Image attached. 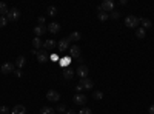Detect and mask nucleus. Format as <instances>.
<instances>
[{
    "label": "nucleus",
    "mask_w": 154,
    "mask_h": 114,
    "mask_svg": "<svg viewBox=\"0 0 154 114\" xmlns=\"http://www.w3.org/2000/svg\"><path fill=\"white\" fill-rule=\"evenodd\" d=\"M93 88V80L91 79H80V82L77 83V86H75V91L79 93V91H82V90H91Z\"/></svg>",
    "instance_id": "nucleus-1"
},
{
    "label": "nucleus",
    "mask_w": 154,
    "mask_h": 114,
    "mask_svg": "<svg viewBox=\"0 0 154 114\" xmlns=\"http://www.w3.org/2000/svg\"><path fill=\"white\" fill-rule=\"evenodd\" d=\"M139 23H140V19H137L136 16H126V19H125L126 28H137Z\"/></svg>",
    "instance_id": "nucleus-2"
},
{
    "label": "nucleus",
    "mask_w": 154,
    "mask_h": 114,
    "mask_svg": "<svg viewBox=\"0 0 154 114\" xmlns=\"http://www.w3.org/2000/svg\"><path fill=\"white\" fill-rule=\"evenodd\" d=\"M19 17H20V11H19L17 8L9 9V11H8V14H6L8 22H17V20H19Z\"/></svg>",
    "instance_id": "nucleus-3"
},
{
    "label": "nucleus",
    "mask_w": 154,
    "mask_h": 114,
    "mask_svg": "<svg viewBox=\"0 0 154 114\" xmlns=\"http://www.w3.org/2000/svg\"><path fill=\"white\" fill-rule=\"evenodd\" d=\"M99 9L103 11V12H112L114 11V2H111V0H105V2H102Z\"/></svg>",
    "instance_id": "nucleus-4"
},
{
    "label": "nucleus",
    "mask_w": 154,
    "mask_h": 114,
    "mask_svg": "<svg viewBox=\"0 0 154 114\" xmlns=\"http://www.w3.org/2000/svg\"><path fill=\"white\" fill-rule=\"evenodd\" d=\"M74 72L79 75L80 79H86V77H88V74H89V69H88L86 65H80V66H77V69H75Z\"/></svg>",
    "instance_id": "nucleus-5"
},
{
    "label": "nucleus",
    "mask_w": 154,
    "mask_h": 114,
    "mask_svg": "<svg viewBox=\"0 0 154 114\" xmlns=\"http://www.w3.org/2000/svg\"><path fill=\"white\" fill-rule=\"evenodd\" d=\"M16 71V65L14 63H11V62H6L2 65V72L3 74H11V72H14Z\"/></svg>",
    "instance_id": "nucleus-6"
},
{
    "label": "nucleus",
    "mask_w": 154,
    "mask_h": 114,
    "mask_svg": "<svg viewBox=\"0 0 154 114\" xmlns=\"http://www.w3.org/2000/svg\"><path fill=\"white\" fill-rule=\"evenodd\" d=\"M59 99H60V93H57L56 90H49L46 93V100H49V102H57Z\"/></svg>",
    "instance_id": "nucleus-7"
},
{
    "label": "nucleus",
    "mask_w": 154,
    "mask_h": 114,
    "mask_svg": "<svg viewBox=\"0 0 154 114\" xmlns=\"http://www.w3.org/2000/svg\"><path fill=\"white\" fill-rule=\"evenodd\" d=\"M86 100H88V97H86V96H83V94H79V93H77V94L74 96V99H72V102H74L75 105H80V106H83V105L86 103Z\"/></svg>",
    "instance_id": "nucleus-8"
},
{
    "label": "nucleus",
    "mask_w": 154,
    "mask_h": 114,
    "mask_svg": "<svg viewBox=\"0 0 154 114\" xmlns=\"http://www.w3.org/2000/svg\"><path fill=\"white\" fill-rule=\"evenodd\" d=\"M68 54H69V57H71V59L80 57V48L77 46V45H72V46H69V49H68Z\"/></svg>",
    "instance_id": "nucleus-9"
},
{
    "label": "nucleus",
    "mask_w": 154,
    "mask_h": 114,
    "mask_svg": "<svg viewBox=\"0 0 154 114\" xmlns=\"http://www.w3.org/2000/svg\"><path fill=\"white\" fill-rule=\"evenodd\" d=\"M46 29H48L51 34H57V32L60 31V25H59L57 22H53V23H49L48 26H46Z\"/></svg>",
    "instance_id": "nucleus-10"
},
{
    "label": "nucleus",
    "mask_w": 154,
    "mask_h": 114,
    "mask_svg": "<svg viewBox=\"0 0 154 114\" xmlns=\"http://www.w3.org/2000/svg\"><path fill=\"white\" fill-rule=\"evenodd\" d=\"M57 46H59L60 51H68V49H69V40H68V39H62V40L57 43Z\"/></svg>",
    "instance_id": "nucleus-11"
},
{
    "label": "nucleus",
    "mask_w": 154,
    "mask_h": 114,
    "mask_svg": "<svg viewBox=\"0 0 154 114\" xmlns=\"http://www.w3.org/2000/svg\"><path fill=\"white\" fill-rule=\"evenodd\" d=\"M46 31H48V29H46V26H43V25H38V26H35V28H34V34H35V37L43 35Z\"/></svg>",
    "instance_id": "nucleus-12"
},
{
    "label": "nucleus",
    "mask_w": 154,
    "mask_h": 114,
    "mask_svg": "<svg viewBox=\"0 0 154 114\" xmlns=\"http://www.w3.org/2000/svg\"><path fill=\"white\" fill-rule=\"evenodd\" d=\"M56 46H57V43H56L53 39H48V40L43 42V48H45V49H54Z\"/></svg>",
    "instance_id": "nucleus-13"
},
{
    "label": "nucleus",
    "mask_w": 154,
    "mask_h": 114,
    "mask_svg": "<svg viewBox=\"0 0 154 114\" xmlns=\"http://www.w3.org/2000/svg\"><path fill=\"white\" fill-rule=\"evenodd\" d=\"M25 112H26V108H25L23 105H16L11 111V114H25Z\"/></svg>",
    "instance_id": "nucleus-14"
},
{
    "label": "nucleus",
    "mask_w": 154,
    "mask_h": 114,
    "mask_svg": "<svg viewBox=\"0 0 154 114\" xmlns=\"http://www.w3.org/2000/svg\"><path fill=\"white\" fill-rule=\"evenodd\" d=\"M80 37H82L80 32H71L69 37H68V40H69V42H79V40H80Z\"/></svg>",
    "instance_id": "nucleus-15"
},
{
    "label": "nucleus",
    "mask_w": 154,
    "mask_h": 114,
    "mask_svg": "<svg viewBox=\"0 0 154 114\" xmlns=\"http://www.w3.org/2000/svg\"><path fill=\"white\" fill-rule=\"evenodd\" d=\"M25 62H26V59H25L23 56H19V57L16 59V68H22V66H25Z\"/></svg>",
    "instance_id": "nucleus-16"
},
{
    "label": "nucleus",
    "mask_w": 154,
    "mask_h": 114,
    "mask_svg": "<svg viewBox=\"0 0 154 114\" xmlns=\"http://www.w3.org/2000/svg\"><path fill=\"white\" fill-rule=\"evenodd\" d=\"M140 23H142V28H143V29H149V28L152 26L151 20H148V19H140Z\"/></svg>",
    "instance_id": "nucleus-17"
},
{
    "label": "nucleus",
    "mask_w": 154,
    "mask_h": 114,
    "mask_svg": "<svg viewBox=\"0 0 154 114\" xmlns=\"http://www.w3.org/2000/svg\"><path fill=\"white\" fill-rule=\"evenodd\" d=\"M32 46H34L35 49H40V46H43L40 37H34V39H32Z\"/></svg>",
    "instance_id": "nucleus-18"
},
{
    "label": "nucleus",
    "mask_w": 154,
    "mask_h": 114,
    "mask_svg": "<svg viewBox=\"0 0 154 114\" xmlns=\"http://www.w3.org/2000/svg\"><path fill=\"white\" fill-rule=\"evenodd\" d=\"M8 6H6V3H3V2H0V16H5L6 17V14H8Z\"/></svg>",
    "instance_id": "nucleus-19"
},
{
    "label": "nucleus",
    "mask_w": 154,
    "mask_h": 114,
    "mask_svg": "<svg viewBox=\"0 0 154 114\" xmlns=\"http://www.w3.org/2000/svg\"><path fill=\"white\" fill-rule=\"evenodd\" d=\"M37 60L40 63H45L48 60V54L46 53H37Z\"/></svg>",
    "instance_id": "nucleus-20"
},
{
    "label": "nucleus",
    "mask_w": 154,
    "mask_h": 114,
    "mask_svg": "<svg viewBox=\"0 0 154 114\" xmlns=\"http://www.w3.org/2000/svg\"><path fill=\"white\" fill-rule=\"evenodd\" d=\"M40 114H56V109L49 108V106H43L40 108Z\"/></svg>",
    "instance_id": "nucleus-21"
},
{
    "label": "nucleus",
    "mask_w": 154,
    "mask_h": 114,
    "mask_svg": "<svg viewBox=\"0 0 154 114\" xmlns=\"http://www.w3.org/2000/svg\"><path fill=\"white\" fill-rule=\"evenodd\" d=\"M97 17H99V20H100V22H105V20H108V19H109V14H108V12L100 11L99 14H97Z\"/></svg>",
    "instance_id": "nucleus-22"
},
{
    "label": "nucleus",
    "mask_w": 154,
    "mask_h": 114,
    "mask_svg": "<svg viewBox=\"0 0 154 114\" xmlns=\"http://www.w3.org/2000/svg\"><path fill=\"white\" fill-rule=\"evenodd\" d=\"M74 74H75V72H74L72 69H66L65 72H63V77H65L66 80H71V79L74 77Z\"/></svg>",
    "instance_id": "nucleus-23"
},
{
    "label": "nucleus",
    "mask_w": 154,
    "mask_h": 114,
    "mask_svg": "<svg viewBox=\"0 0 154 114\" xmlns=\"http://www.w3.org/2000/svg\"><path fill=\"white\" fill-rule=\"evenodd\" d=\"M145 34H146V32H145V29H143L142 26H139V28L136 29V35L139 37V39H143V37H145Z\"/></svg>",
    "instance_id": "nucleus-24"
},
{
    "label": "nucleus",
    "mask_w": 154,
    "mask_h": 114,
    "mask_svg": "<svg viewBox=\"0 0 154 114\" xmlns=\"http://www.w3.org/2000/svg\"><path fill=\"white\" fill-rule=\"evenodd\" d=\"M46 12H48V16H51V17H54V16L57 14V8H56V6H48Z\"/></svg>",
    "instance_id": "nucleus-25"
},
{
    "label": "nucleus",
    "mask_w": 154,
    "mask_h": 114,
    "mask_svg": "<svg viewBox=\"0 0 154 114\" xmlns=\"http://www.w3.org/2000/svg\"><path fill=\"white\" fill-rule=\"evenodd\" d=\"M59 63H60V66H68V65H69V57H66V59H65V57L60 59Z\"/></svg>",
    "instance_id": "nucleus-26"
},
{
    "label": "nucleus",
    "mask_w": 154,
    "mask_h": 114,
    "mask_svg": "<svg viewBox=\"0 0 154 114\" xmlns=\"http://www.w3.org/2000/svg\"><path fill=\"white\" fill-rule=\"evenodd\" d=\"M93 97H94L96 100H102V99H103V93H102V91H94Z\"/></svg>",
    "instance_id": "nucleus-27"
},
{
    "label": "nucleus",
    "mask_w": 154,
    "mask_h": 114,
    "mask_svg": "<svg viewBox=\"0 0 154 114\" xmlns=\"http://www.w3.org/2000/svg\"><path fill=\"white\" fill-rule=\"evenodd\" d=\"M6 23H8V19H6L5 16H0V28L6 26Z\"/></svg>",
    "instance_id": "nucleus-28"
},
{
    "label": "nucleus",
    "mask_w": 154,
    "mask_h": 114,
    "mask_svg": "<svg viewBox=\"0 0 154 114\" xmlns=\"http://www.w3.org/2000/svg\"><path fill=\"white\" fill-rule=\"evenodd\" d=\"M109 17H111V19H119V17H120V12H119V11H112L111 14H109Z\"/></svg>",
    "instance_id": "nucleus-29"
},
{
    "label": "nucleus",
    "mask_w": 154,
    "mask_h": 114,
    "mask_svg": "<svg viewBox=\"0 0 154 114\" xmlns=\"http://www.w3.org/2000/svg\"><path fill=\"white\" fill-rule=\"evenodd\" d=\"M79 114H93V111L89 109V108H82V109L79 111Z\"/></svg>",
    "instance_id": "nucleus-30"
},
{
    "label": "nucleus",
    "mask_w": 154,
    "mask_h": 114,
    "mask_svg": "<svg viewBox=\"0 0 154 114\" xmlns=\"http://www.w3.org/2000/svg\"><path fill=\"white\" fill-rule=\"evenodd\" d=\"M56 111H57V112H65V111H68V109H66V106H65V105H59Z\"/></svg>",
    "instance_id": "nucleus-31"
},
{
    "label": "nucleus",
    "mask_w": 154,
    "mask_h": 114,
    "mask_svg": "<svg viewBox=\"0 0 154 114\" xmlns=\"http://www.w3.org/2000/svg\"><path fill=\"white\" fill-rule=\"evenodd\" d=\"M8 112H9L8 106H0V114H8Z\"/></svg>",
    "instance_id": "nucleus-32"
},
{
    "label": "nucleus",
    "mask_w": 154,
    "mask_h": 114,
    "mask_svg": "<svg viewBox=\"0 0 154 114\" xmlns=\"http://www.w3.org/2000/svg\"><path fill=\"white\" fill-rule=\"evenodd\" d=\"M49 57H51V60H53V62H57V60H60V57H59L57 54H54V53H53V54H51Z\"/></svg>",
    "instance_id": "nucleus-33"
},
{
    "label": "nucleus",
    "mask_w": 154,
    "mask_h": 114,
    "mask_svg": "<svg viewBox=\"0 0 154 114\" xmlns=\"http://www.w3.org/2000/svg\"><path fill=\"white\" fill-rule=\"evenodd\" d=\"M38 23L43 25V23H45V17H38Z\"/></svg>",
    "instance_id": "nucleus-34"
},
{
    "label": "nucleus",
    "mask_w": 154,
    "mask_h": 114,
    "mask_svg": "<svg viewBox=\"0 0 154 114\" xmlns=\"http://www.w3.org/2000/svg\"><path fill=\"white\" fill-rule=\"evenodd\" d=\"M16 75H17V77H22V71L20 69H16Z\"/></svg>",
    "instance_id": "nucleus-35"
},
{
    "label": "nucleus",
    "mask_w": 154,
    "mask_h": 114,
    "mask_svg": "<svg viewBox=\"0 0 154 114\" xmlns=\"http://www.w3.org/2000/svg\"><path fill=\"white\" fill-rule=\"evenodd\" d=\"M148 111H149V114H154V105H151V106H149V109H148Z\"/></svg>",
    "instance_id": "nucleus-36"
},
{
    "label": "nucleus",
    "mask_w": 154,
    "mask_h": 114,
    "mask_svg": "<svg viewBox=\"0 0 154 114\" xmlns=\"http://www.w3.org/2000/svg\"><path fill=\"white\" fill-rule=\"evenodd\" d=\"M66 114H77V112H75V111H72V109H68V111H66Z\"/></svg>",
    "instance_id": "nucleus-37"
}]
</instances>
